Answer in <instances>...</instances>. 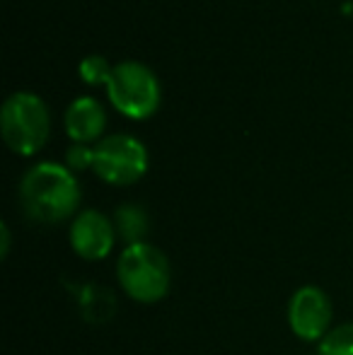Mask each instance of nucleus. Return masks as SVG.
<instances>
[{
  "label": "nucleus",
  "mask_w": 353,
  "mask_h": 355,
  "mask_svg": "<svg viewBox=\"0 0 353 355\" xmlns=\"http://www.w3.org/2000/svg\"><path fill=\"white\" fill-rule=\"evenodd\" d=\"M317 355H353V322L332 329L317 346Z\"/></svg>",
  "instance_id": "10"
},
{
  "label": "nucleus",
  "mask_w": 353,
  "mask_h": 355,
  "mask_svg": "<svg viewBox=\"0 0 353 355\" xmlns=\"http://www.w3.org/2000/svg\"><path fill=\"white\" fill-rule=\"evenodd\" d=\"M66 167L73 169V172L94 167V148H89L87 143H73L66 150Z\"/></svg>",
  "instance_id": "12"
},
{
  "label": "nucleus",
  "mask_w": 353,
  "mask_h": 355,
  "mask_svg": "<svg viewBox=\"0 0 353 355\" xmlns=\"http://www.w3.org/2000/svg\"><path fill=\"white\" fill-rule=\"evenodd\" d=\"M332 300L317 285H302L288 300V327L300 341L320 343L332 331Z\"/></svg>",
  "instance_id": "6"
},
{
  "label": "nucleus",
  "mask_w": 353,
  "mask_h": 355,
  "mask_svg": "<svg viewBox=\"0 0 353 355\" xmlns=\"http://www.w3.org/2000/svg\"><path fill=\"white\" fill-rule=\"evenodd\" d=\"M92 169L112 187H128L148 172V150L131 133H112L94 145Z\"/></svg>",
  "instance_id": "5"
},
{
  "label": "nucleus",
  "mask_w": 353,
  "mask_h": 355,
  "mask_svg": "<svg viewBox=\"0 0 353 355\" xmlns=\"http://www.w3.org/2000/svg\"><path fill=\"white\" fill-rule=\"evenodd\" d=\"M0 239H3V249H0V254H3V259H8V254H10V227H8V223H0Z\"/></svg>",
  "instance_id": "13"
},
{
  "label": "nucleus",
  "mask_w": 353,
  "mask_h": 355,
  "mask_svg": "<svg viewBox=\"0 0 353 355\" xmlns=\"http://www.w3.org/2000/svg\"><path fill=\"white\" fill-rule=\"evenodd\" d=\"M49 131H51L49 107L37 92L19 89L5 97L0 109V133L12 153L24 157L39 153L49 141Z\"/></svg>",
  "instance_id": "3"
},
{
  "label": "nucleus",
  "mask_w": 353,
  "mask_h": 355,
  "mask_svg": "<svg viewBox=\"0 0 353 355\" xmlns=\"http://www.w3.org/2000/svg\"><path fill=\"white\" fill-rule=\"evenodd\" d=\"M107 94L117 112L136 121L153 116L160 107V83L141 61L117 63L107 80Z\"/></svg>",
  "instance_id": "4"
},
{
  "label": "nucleus",
  "mask_w": 353,
  "mask_h": 355,
  "mask_svg": "<svg viewBox=\"0 0 353 355\" xmlns=\"http://www.w3.org/2000/svg\"><path fill=\"white\" fill-rule=\"evenodd\" d=\"M19 206L34 223L56 225L76 218L80 206V184L66 164L44 159L19 179Z\"/></svg>",
  "instance_id": "1"
},
{
  "label": "nucleus",
  "mask_w": 353,
  "mask_h": 355,
  "mask_svg": "<svg viewBox=\"0 0 353 355\" xmlns=\"http://www.w3.org/2000/svg\"><path fill=\"white\" fill-rule=\"evenodd\" d=\"M63 126L73 143H92L102 141V131L107 126V112L102 102L92 94H80L66 107Z\"/></svg>",
  "instance_id": "8"
},
{
  "label": "nucleus",
  "mask_w": 353,
  "mask_h": 355,
  "mask_svg": "<svg viewBox=\"0 0 353 355\" xmlns=\"http://www.w3.org/2000/svg\"><path fill=\"white\" fill-rule=\"evenodd\" d=\"M112 63L107 61L104 56H99V53H89L80 61V66H78V73H80V78L85 80L87 85H107L109 75H112Z\"/></svg>",
  "instance_id": "11"
},
{
  "label": "nucleus",
  "mask_w": 353,
  "mask_h": 355,
  "mask_svg": "<svg viewBox=\"0 0 353 355\" xmlns=\"http://www.w3.org/2000/svg\"><path fill=\"white\" fill-rule=\"evenodd\" d=\"M117 237L114 218L104 215L102 211L87 208L71 220V232H68L71 249L85 261H104L114 252Z\"/></svg>",
  "instance_id": "7"
},
{
  "label": "nucleus",
  "mask_w": 353,
  "mask_h": 355,
  "mask_svg": "<svg viewBox=\"0 0 353 355\" xmlns=\"http://www.w3.org/2000/svg\"><path fill=\"white\" fill-rule=\"evenodd\" d=\"M117 278L121 290L141 304H155L170 295L172 266L167 254L150 242L123 247L117 261Z\"/></svg>",
  "instance_id": "2"
},
{
  "label": "nucleus",
  "mask_w": 353,
  "mask_h": 355,
  "mask_svg": "<svg viewBox=\"0 0 353 355\" xmlns=\"http://www.w3.org/2000/svg\"><path fill=\"white\" fill-rule=\"evenodd\" d=\"M114 227H117L119 239H123L128 247V244L146 242L148 232H150V220H148V213L141 206L123 203L114 213Z\"/></svg>",
  "instance_id": "9"
}]
</instances>
